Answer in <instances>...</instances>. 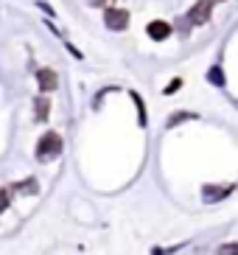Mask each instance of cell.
Returning a JSON list of instances; mask_svg holds the SVG:
<instances>
[{"label":"cell","instance_id":"8","mask_svg":"<svg viewBox=\"0 0 238 255\" xmlns=\"http://www.w3.org/2000/svg\"><path fill=\"white\" fill-rule=\"evenodd\" d=\"M8 202H11V196H8V191L6 188H0V213L8 208Z\"/></svg>","mask_w":238,"mask_h":255},{"label":"cell","instance_id":"2","mask_svg":"<svg viewBox=\"0 0 238 255\" xmlns=\"http://www.w3.org/2000/svg\"><path fill=\"white\" fill-rule=\"evenodd\" d=\"M104 23L110 25L112 31H123L129 25V11H126V8H107Z\"/></svg>","mask_w":238,"mask_h":255},{"label":"cell","instance_id":"4","mask_svg":"<svg viewBox=\"0 0 238 255\" xmlns=\"http://www.w3.org/2000/svg\"><path fill=\"white\" fill-rule=\"evenodd\" d=\"M37 82H39V90L42 93H51V90H56V73H53L51 68H39L37 70Z\"/></svg>","mask_w":238,"mask_h":255},{"label":"cell","instance_id":"5","mask_svg":"<svg viewBox=\"0 0 238 255\" xmlns=\"http://www.w3.org/2000/svg\"><path fill=\"white\" fill-rule=\"evenodd\" d=\"M149 37L151 39L171 37V23H165V20H154V23H149Z\"/></svg>","mask_w":238,"mask_h":255},{"label":"cell","instance_id":"10","mask_svg":"<svg viewBox=\"0 0 238 255\" xmlns=\"http://www.w3.org/2000/svg\"><path fill=\"white\" fill-rule=\"evenodd\" d=\"M222 255H236V244H227V247L222 250Z\"/></svg>","mask_w":238,"mask_h":255},{"label":"cell","instance_id":"12","mask_svg":"<svg viewBox=\"0 0 238 255\" xmlns=\"http://www.w3.org/2000/svg\"><path fill=\"white\" fill-rule=\"evenodd\" d=\"M213 3H222V0H213Z\"/></svg>","mask_w":238,"mask_h":255},{"label":"cell","instance_id":"3","mask_svg":"<svg viewBox=\"0 0 238 255\" xmlns=\"http://www.w3.org/2000/svg\"><path fill=\"white\" fill-rule=\"evenodd\" d=\"M210 6H213V0H199L191 11H188V23L191 25H202V23H208V17H210Z\"/></svg>","mask_w":238,"mask_h":255},{"label":"cell","instance_id":"6","mask_svg":"<svg viewBox=\"0 0 238 255\" xmlns=\"http://www.w3.org/2000/svg\"><path fill=\"white\" fill-rule=\"evenodd\" d=\"M48 110H51V104H48L45 98H39L37 104H34V118H37V121H45V118H48Z\"/></svg>","mask_w":238,"mask_h":255},{"label":"cell","instance_id":"1","mask_svg":"<svg viewBox=\"0 0 238 255\" xmlns=\"http://www.w3.org/2000/svg\"><path fill=\"white\" fill-rule=\"evenodd\" d=\"M59 151H62L59 132H45L42 140L37 143V157L39 160H51V157H59Z\"/></svg>","mask_w":238,"mask_h":255},{"label":"cell","instance_id":"11","mask_svg":"<svg viewBox=\"0 0 238 255\" xmlns=\"http://www.w3.org/2000/svg\"><path fill=\"white\" fill-rule=\"evenodd\" d=\"M90 3H93V6H104V0H90Z\"/></svg>","mask_w":238,"mask_h":255},{"label":"cell","instance_id":"9","mask_svg":"<svg viewBox=\"0 0 238 255\" xmlns=\"http://www.w3.org/2000/svg\"><path fill=\"white\" fill-rule=\"evenodd\" d=\"M185 118H191V113H179V115H174V118H168V127H174V124H179V121H185Z\"/></svg>","mask_w":238,"mask_h":255},{"label":"cell","instance_id":"7","mask_svg":"<svg viewBox=\"0 0 238 255\" xmlns=\"http://www.w3.org/2000/svg\"><path fill=\"white\" fill-rule=\"evenodd\" d=\"M14 191H28V194H34V191H37V180H25V182H20V185H14Z\"/></svg>","mask_w":238,"mask_h":255}]
</instances>
